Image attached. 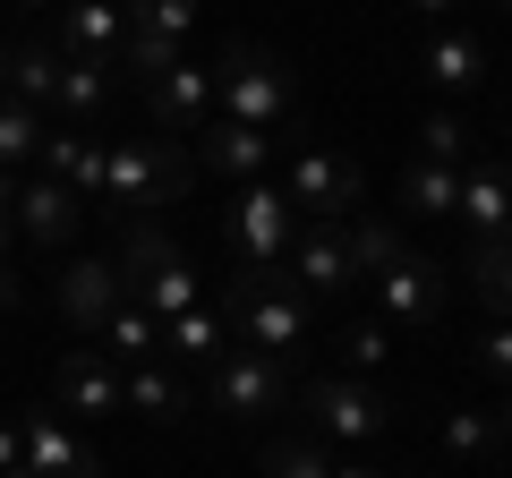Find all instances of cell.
I'll use <instances>...</instances> for the list:
<instances>
[{"mask_svg": "<svg viewBox=\"0 0 512 478\" xmlns=\"http://www.w3.org/2000/svg\"><path fill=\"white\" fill-rule=\"evenodd\" d=\"M222 316L239 325V350H265V359H291L308 342V291L282 265H239L222 291Z\"/></svg>", "mask_w": 512, "mask_h": 478, "instance_id": "cell-1", "label": "cell"}, {"mask_svg": "<svg viewBox=\"0 0 512 478\" xmlns=\"http://www.w3.org/2000/svg\"><path fill=\"white\" fill-rule=\"evenodd\" d=\"M120 291L137 299L146 316H163V325L188 316V308H205V282H197V265H188V248L154 214H137L128 239H120Z\"/></svg>", "mask_w": 512, "mask_h": 478, "instance_id": "cell-2", "label": "cell"}, {"mask_svg": "<svg viewBox=\"0 0 512 478\" xmlns=\"http://www.w3.org/2000/svg\"><path fill=\"white\" fill-rule=\"evenodd\" d=\"M188 171H197V154H188L180 137H111V154H103V214L137 222V214H154V205H180Z\"/></svg>", "mask_w": 512, "mask_h": 478, "instance_id": "cell-3", "label": "cell"}, {"mask_svg": "<svg viewBox=\"0 0 512 478\" xmlns=\"http://www.w3.org/2000/svg\"><path fill=\"white\" fill-rule=\"evenodd\" d=\"M291 103H299V77H291L282 52H265V43H222V60H214V111L222 120L274 137L291 120Z\"/></svg>", "mask_w": 512, "mask_h": 478, "instance_id": "cell-4", "label": "cell"}, {"mask_svg": "<svg viewBox=\"0 0 512 478\" xmlns=\"http://www.w3.org/2000/svg\"><path fill=\"white\" fill-rule=\"evenodd\" d=\"M291 410H299V436L350 444V453H359V444H376L384 427H393V410H384L359 376H308V385L291 393Z\"/></svg>", "mask_w": 512, "mask_h": 478, "instance_id": "cell-5", "label": "cell"}, {"mask_svg": "<svg viewBox=\"0 0 512 478\" xmlns=\"http://www.w3.org/2000/svg\"><path fill=\"white\" fill-rule=\"evenodd\" d=\"M205 393H214L222 419L256 427V419H274V410H291V368L282 359H265V350H222L214 368H205Z\"/></svg>", "mask_w": 512, "mask_h": 478, "instance_id": "cell-6", "label": "cell"}, {"mask_svg": "<svg viewBox=\"0 0 512 478\" xmlns=\"http://www.w3.org/2000/svg\"><path fill=\"white\" fill-rule=\"evenodd\" d=\"M120 69L128 77H154L171 60H188V35H197V0H120Z\"/></svg>", "mask_w": 512, "mask_h": 478, "instance_id": "cell-7", "label": "cell"}, {"mask_svg": "<svg viewBox=\"0 0 512 478\" xmlns=\"http://www.w3.org/2000/svg\"><path fill=\"white\" fill-rule=\"evenodd\" d=\"M291 239H299V205L282 197L274 171L231 197V248H239V265H282V257H291Z\"/></svg>", "mask_w": 512, "mask_h": 478, "instance_id": "cell-8", "label": "cell"}, {"mask_svg": "<svg viewBox=\"0 0 512 478\" xmlns=\"http://www.w3.org/2000/svg\"><path fill=\"white\" fill-rule=\"evenodd\" d=\"M282 197L299 205V222H350V205H359L367 188H359V163H342L333 146H291Z\"/></svg>", "mask_w": 512, "mask_h": 478, "instance_id": "cell-9", "label": "cell"}, {"mask_svg": "<svg viewBox=\"0 0 512 478\" xmlns=\"http://www.w3.org/2000/svg\"><path fill=\"white\" fill-rule=\"evenodd\" d=\"M137 94H146V111H154L163 137H197L205 120H214V69H197V60H171V69L137 77Z\"/></svg>", "mask_w": 512, "mask_h": 478, "instance_id": "cell-10", "label": "cell"}, {"mask_svg": "<svg viewBox=\"0 0 512 478\" xmlns=\"http://www.w3.org/2000/svg\"><path fill=\"white\" fill-rule=\"evenodd\" d=\"M52 410L60 419H111V410H128L120 402V368H111L94 342H77L69 359L52 368Z\"/></svg>", "mask_w": 512, "mask_h": 478, "instance_id": "cell-11", "label": "cell"}, {"mask_svg": "<svg viewBox=\"0 0 512 478\" xmlns=\"http://www.w3.org/2000/svg\"><path fill=\"white\" fill-rule=\"evenodd\" d=\"M52 299H60V316L94 342L103 316L128 299V291H120V257H69V265H60V282H52Z\"/></svg>", "mask_w": 512, "mask_h": 478, "instance_id": "cell-12", "label": "cell"}, {"mask_svg": "<svg viewBox=\"0 0 512 478\" xmlns=\"http://www.w3.org/2000/svg\"><path fill=\"white\" fill-rule=\"evenodd\" d=\"M376 308H384V325H436L444 316V265H427V257H393L376 274Z\"/></svg>", "mask_w": 512, "mask_h": 478, "instance_id": "cell-13", "label": "cell"}, {"mask_svg": "<svg viewBox=\"0 0 512 478\" xmlns=\"http://www.w3.org/2000/svg\"><path fill=\"white\" fill-rule=\"evenodd\" d=\"M282 265H291V282L308 299H342L350 282H359V274H350V248H342V222H299V239H291V257H282Z\"/></svg>", "mask_w": 512, "mask_h": 478, "instance_id": "cell-14", "label": "cell"}, {"mask_svg": "<svg viewBox=\"0 0 512 478\" xmlns=\"http://www.w3.org/2000/svg\"><path fill=\"white\" fill-rule=\"evenodd\" d=\"M197 171L248 188V180L274 171V137H265V129H239V120H205V129H197Z\"/></svg>", "mask_w": 512, "mask_h": 478, "instance_id": "cell-15", "label": "cell"}, {"mask_svg": "<svg viewBox=\"0 0 512 478\" xmlns=\"http://www.w3.org/2000/svg\"><path fill=\"white\" fill-rule=\"evenodd\" d=\"M9 222H18L26 239H35V248H69L77 231H86V197H69V188L60 180H18V205H9Z\"/></svg>", "mask_w": 512, "mask_h": 478, "instance_id": "cell-16", "label": "cell"}, {"mask_svg": "<svg viewBox=\"0 0 512 478\" xmlns=\"http://www.w3.org/2000/svg\"><path fill=\"white\" fill-rule=\"evenodd\" d=\"M18 436H26V478H103V461L77 444V427L60 410H26Z\"/></svg>", "mask_w": 512, "mask_h": 478, "instance_id": "cell-17", "label": "cell"}, {"mask_svg": "<svg viewBox=\"0 0 512 478\" xmlns=\"http://www.w3.org/2000/svg\"><path fill=\"white\" fill-rule=\"evenodd\" d=\"M120 35H128L120 0H60V43H52V52L60 60H103V69H120Z\"/></svg>", "mask_w": 512, "mask_h": 478, "instance_id": "cell-18", "label": "cell"}, {"mask_svg": "<svg viewBox=\"0 0 512 478\" xmlns=\"http://www.w3.org/2000/svg\"><path fill=\"white\" fill-rule=\"evenodd\" d=\"M103 154H111V137H77V129H43V180H60L69 197H86V205H103Z\"/></svg>", "mask_w": 512, "mask_h": 478, "instance_id": "cell-19", "label": "cell"}, {"mask_svg": "<svg viewBox=\"0 0 512 478\" xmlns=\"http://www.w3.org/2000/svg\"><path fill=\"white\" fill-rule=\"evenodd\" d=\"M461 222H470V239H512V180L495 163H470L461 171Z\"/></svg>", "mask_w": 512, "mask_h": 478, "instance_id": "cell-20", "label": "cell"}, {"mask_svg": "<svg viewBox=\"0 0 512 478\" xmlns=\"http://www.w3.org/2000/svg\"><path fill=\"white\" fill-rule=\"evenodd\" d=\"M419 69H427V86L470 94L478 77H487V43H478V35H453V26H436V35L419 43Z\"/></svg>", "mask_w": 512, "mask_h": 478, "instance_id": "cell-21", "label": "cell"}, {"mask_svg": "<svg viewBox=\"0 0 512 478\" xmlns=\"http://www.w3.org/2000/svg\"><path fill=\"white\" fill-rule=\"evenodd\" d=\"M120 402H128V410H146L154 427H180L188 410H197V402H188V385H180L171 368H154V359H137V368H120Z\"/></svg>", "mask_w": 512, "mask_h": 478, "instance_id": "cell-22", "label": "cell"}, {"mask_svg": "<svg viewBox=\"0 0 512 478\" xmlns=\"http://www.w3.org/2000/svg\"><path fill=\"white\" fill-rule=\"evenodd\" d=\"M94 350H103L111 368H137V359H154V350H163V316H146L137 299H120V308L103 316V333H94Z\"/></svg>", "mask_w": 512, "mask_h": 478, "instance_id": "cell-23", "label": "cell"}, {"mask_svg": "<svg viewBox=\"0 0 512 478\" xmlns=\"http://www.w3.org/2000/svg\"><path fill=\"white\" fill-rule=\"evenodd\" d=\"M461 274H470V291L487 299L495 316H512V239H470Z\"/></svg>", "mask_w": 512, "mask_h": 478, "instance_id": "cell-24", "label": "cell"}, {"mask_svg": "<svg viewBox=\"0 0 512 478\" xmlns=\"http://www.w3.org/2000/svg\"><path fill=\"white\" fill-rule=\"evenodd\" d=\"M103 94H111V69L103 60H60V129H77V120H94L103 111Z\"/></svg>", "mask_w": 512, "mask_h": 478, "instance_id": "cell-25", "label": "cell"}, {"mask_svg": "<svg viewBox=\"0 0 512 478\" xmlns=\"http://www.w3.org/2000/svg\"><path fill=\"white\" fill-rule=\"evenodd\" d=\"M222 325H231V316L205 299V308H188V316H171V325H163V350H180V359H197V368H214V359H222Z\"/></svg>", "mask_w": 512, "mask_h": 478, "instance_id": "cell-26", "label": "cell"}, {"mask_svg": "<svg viewBox=\"0 0 512 478\" xmlns=\"http://www.w3.org/2000/svg\"><path fill=\"white\" fill-rule=\"evenodd\" d=\"M43 129H52V120H43L35 103H18V94H0V171H26L43 154Z\"/></svg>", "mask_w": 512, "mask_h": 478, "instance_id": "cell-27", "label": "cell"}, {"mask_svg": "<svg viewBox=\"0 0 512 478\" xmlns=\"http://www.w3.org/2000/svg\"><path fill=\"white\" fill-rule=\"evenodd\" d=\"M342 248H350V274L376 282L384 265L402 257V231H393V222H376V214H359V222H342Z\"/></svg>", "mask_w": 512, "mask_h": 478, "instance_id": "cell-28", "label": "cell"}, {"mask_svg": "<svg viewBox=\"0 0 512 478\" xmlns=\"http://www.w3.org/2000/svg\"><path fill=\"white\" fill-rule=\"evenodd\" d=\"M9 94L35 103V111L60 94V52H52V43H18V52H9Z\"/></svg>", "mask_w": 512, "mask_h": 478, "instance_id": "cell-29", "label": "cell"}, {"mask_svg": "<svg viewBox=\"0 0 512 478\" xmlns=\"http://www.w3.org/2000/svg\"><path fill=\"white\" fill-rule=\"evenodd\" d=\"M402 205H410V214H427V222L453 214V205H461V171L453 163H410L402 171Z\"/></svg>", "mask_w": 512, "mask_h": 478, "instance_id": "cell-30", "label": "cell"}, {"mask_svg": "<svg viewBox=\"0 0 512 478\" xmlns=\"http://www.w3.org/2000/svg\"><path fill=\"white\" fill-rule=\"evenodd\" d=\"M265 478H333V461H325V444H316V436H299V427H291V436L265 444Z\"/></svg>", "mask_w": 512, "mask_h": 478, "instance_id": "cell-31", "label": "cell"}, {"mask_svg": "<svg viewBox=\"0 0 512 478\" xmlns=\"http://www.w3.org/2000/svg\"><path fill=\"white\" fill-rule=\"evenodd\" d=\"M384 359H393V325H384V316H367V325L342 333V376H359V385H367Z\"/></svg>", "mask_w": 512, "mask_h": 478, "instance_id": "cell-32", "label": "cell"}, {"mask_svg": "<svg viewBox=\"0 0 512 478\" xmlns=\"http://www.w3.org/2000/svg\"><path fill=\"white\" fill-rule=\"evenodd\" d=\"M495 444H504L495 436V410H444V453L453 461H487Z\"/></svg>", "mask_w": 512, "mask_h": 478, "instance_id": "cell-33", "label": "cell"}, {"mask_svg": "<svg viewBox=\"0 0 512 478\" xmlns=\"http://www.w3.org/2000/svg\"><path fill=\"white\" fill-rule=\"evenodd\" d=\"M461 154H470V129H461L453 111H427V129H419V163H453V171H461Z\"/></svg>", "mask_w": 512, "mask_h": 478, "instance_id": "cell-34", "label": "cell"}, {"mask_svg": "<svg viewBox=\"0 0 512 478\" xmlns=\"http://www.w3.org/2000/svg\"><path fill=\"white\" fill-rule=\"evenodd\" d=\"M478 368H487L495 385H512V316H495V325L478 333Z\"/></svg>", "mask_w": 512, "mask_h": 478, "instance_id": "cell-35", "label": "cell"}, {"mask_svg": "<svg viewBox=\"0 0 512 478\" xmlns=\"http://www.w3.org/2000/svg\"><path fill=\"white\" fill-rule=\"evenodd\" d=\"M9 470H26V436H18V419H0V478Z\"/></svg>", "mask_w": 512, "mask_h": 478, "instance_id": "cell-36", "label": "cell"}, {"mask_svg": "<svg viewBox=\"0 0 512 478\" xmlns=\"http://www.w3.org/2000/svg\"><path fill=\"white\" fill-rule=\"evenodd\" d=\"M0 316H18V274L0 265Z\"/></svg>", "mask_w": 512, "mask_h": 478, "instance_id": "cell-37", "label": "cell"}, {"mask_svg": "<svg viewBox=\"0 0 512 478\" xmlns=\"http://www.w3.org/2000/svg\"><path fill=\"white\" fill-rule=\"evenodd\" d=\"M410 9H419L427 26H436V18H453V0H410Z\"/></svg>", "mask_w": 512, "mask_h": 478, "instance_id": "cell-38", "label": "cell"}, {"mask_svg": "<svg viewBox=\"0 0 512 478\" xmlns=\"http://www.w3.org/2000/svg\"><path fill=\"white\" fill-rule=\"evenodd\" d=\"M9 205H18V171H0V222H9Z\"/></svg>", "mask_w": 512, "mask_h": 478, "instance_id": "cell-39", "label": "cell"}, {"mask_svg": "<svg viewBox=\"0 0 512 478\" xmlns=\"http://www.w3.org/2000/svg\"><path fill=\"white\" fill-rule=\"evenodd\" d=\"M333 478H384V470H367V461H333Z\"/></svg>", "mask_w": 512, "mask_h": 478, "instance_id": "cell-40", "label": "cell"}, {"mask_svg": "<svg viewBox=\"0 0 512 478\" xmlns=\"http://www.w3.org/2000/svg\"><path fill=\"white\" fill-rule=\"evenodd\" d=\"M495 436H504V444H512V393H504V410H495Z\"/></svg>", "mask_w": 512, "mask_h": 478, "instance_id": "cell-41", "label": "cell"}, {"mask_svg": "<svg viewBox=\"0 0 512 478\" xmlns=\"http://www.w3.org/2000/svg\"><path fill=\"white\" fill-rule=\"evenodd\" d=\"M0 94H9V43H0Z\"/></svg>", "mask_w": 512, "mask_h": 478, "instance_id": "cell-42", "label": "cell"}, {"mask_svg": "<svg viewBox=\"0 0 512 478\" xmlns=\"http://www.w3.org/2000/svg\"><path fill=\"white\" fill-rule=\"evenodd\" d=\"M0 265H9V222H0Z\"/></svg>", "mask_w": 512, "mask_h": 478, "instance_id": "cell-43", "label": "cell"}, {"mask_svg": "<svg viewBox=\"0 0 512 478\" xmlns=\"http://www.w3.org/2000/svg\"><path fill=\"white\" fill-rule=\"evenodd\" d=\"M18 9H60V0H18Z\"/></svg>", "mask_w": 512, "mask_h": 478, "instance_id": "cell-44", "label": "cell"}, {"mask_svg": "<svg viewBox=\"0 0 512 478\" xmlns=\"http://www.w3.org/2000/svg\"><path fill=\"white\" fill-rule=\"evenodd\" d=\"M9 478H26V470H9Z\"/></svg>", "mask_w": 512, "mask_h": 478, "instance_id": "cell-45", "label": "cell"}, {"mask_svg": "<svg viewBox=\"0 0 512 478\" xmlns=\"http://www.w3.org/2000/svg\"><path fill=\"white\" fill-rule=\"evenodd\" d=\"M504 180H512V163H504Z\"/></svg>", "mask_w": 512, "mask_h": 478, "instance_id": "cell-46", "label": "cell"}, {"mask_svg": "<svg viewBox=\"0 0 512 478\" xmlns=\"http://www.w3.org/2000/svg\"><path fill=\"white\" fill-rule=\"evenodd\" d=\"M504 9H512V0H504Z\"/></svg>", "mask_w": 512, "mask_h": 478, "instance_id": "cell-47", "label": "cell"}]
</instances>
